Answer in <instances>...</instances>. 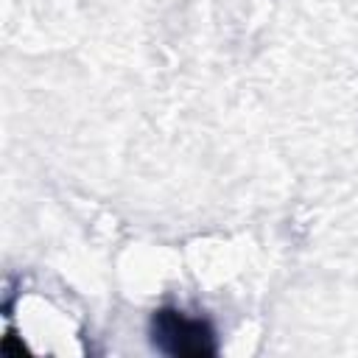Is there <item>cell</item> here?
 <instances>
[{
    "label": "cell",
    "mask_w": 358,
    "mask_h": 358,
    "mask_svg": "<svg viewBox=\"0 0 358 358\" xmlns=\"http://www.w3.org/2000/svg\"><path fill=\"white\" fill-rule=\"evenodd\" d=\"M154 344L171 355H207L213 352V330L182 310H159L154 316Z\"/></svg>",
    "instance_id": "obj_1"
}]
</instances>
